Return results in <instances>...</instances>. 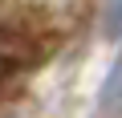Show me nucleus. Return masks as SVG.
<instances>
[{"label":"nucleus","mask_w":122,"mask_h":118,"mask_svg":"<svg viewBox=\"0 0 122 118\" xmlns=\"http://www.w3.org/2000/svg\"><path fill=\"white\" fill-rule=\"evenodd\" d=\"M98 106H102L106 114H122V53L114 57V65H110V73H106V82H102Z\"/></svg>","instance_id":"nucleus-1"},{"label":"nucleus","mask_w":122,"mask_h":118,"mask_svg":"<svg viewBox=\"0 0 122 118\" xmlns=\"http://www.w3.org/2000/svg\"><path fill=\"white\" fill-rule=\"evenodd\" d=\"M106 33L122 37V0H106Z\"/></svg>","instance_id":"nucleus-2"},{"label":"nucleus","mask_w":122,"mask_h":118,"mask_svg":"<svg viewBox=\"0 0 122 118\" xmlns=\"http://www.w3.org/2000/svg\"><path fill=\"white\" fill-rule=\"evenodd\" d=\"M8 65H12V49L0 41V82H4V73H8Z\"/></svg>","instance_id":"nucleus-3"}]
</instances>
